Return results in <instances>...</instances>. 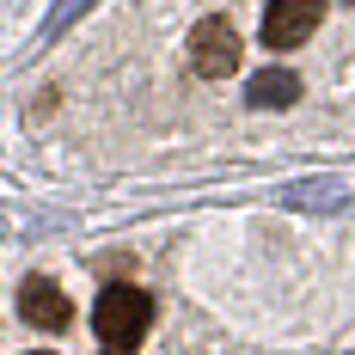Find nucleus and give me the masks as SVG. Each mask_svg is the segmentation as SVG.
Returning <instances> with one entry per match:
<instances>
[{"instance_id": "obj_7", "label": "nucleus", "mask_w": 355, "mask_h": 355, "mask_svg": "<svg viewBox=\"0 0 355 355\" xmlns=\"http://www.w3.org/2000/svg\"><path fill=\"white\" fill-rule=\"evenodd\" d=\"M80 12H92V0H55V6H49V25H43V37H62Z\"/></svg>"}, {"instance_id": "obj_2", "label": "nucleus", "mask_w": 355, "mask_h": 355, "mask_svg": "<svg viewBox=\"0 0 355 355\" xmlns=\"http://www.w3.org/2000/svg\"><path fill=\"white\" fill-rule=\"evenodd\" d=\"M190 68L202 73V80H227V73L239 68V31H233V19L209 12L190 31Z\"/></svg>"}, {"instance_id": "obj_5", "label": "nucleus", "mask_w": 355, "mask_h": 355, "mask_svg": "<svg viewBox=\"0 0 355 355\" xmlns=\"http://www.w3.org/2000/svg\"><path fill=\"white\" fill-rule=\"evenodd\" d=\"M349 196H355V178H306V184L282 190L288 209H343Z\"/></svg>"}, {"instance_id": "obj_1", "label": "nucleus", "mask_w": 355, "mask_h": 355, "mask_svg": "<svg viewBox=\"0 0 355 355\" xmlns=\"http://www.w3.org/2000/svg\"><path fill=\"white\" fill-rule=\"evenodd\" d=\"M147 324H153V300H147L141 288L116 282L98 294V306H92V331L105 337V349H135L147 337Z\"/></svg>"}, {"instance_id": "obj_8", "label": "nucleus", "mask_w": 355, "mask_h": 355, "mask_svg": "<svg viewBox=\"0 0 355 355\" xmlns=\"http://www.w3.org/2000/svg\"><path fill=\"white\" fill-rule=\"evenodd\" d=\"M105 355H135V349H105Z\"/></svg>"}, {"instance_id": "obj_4", "label": "nucleus", "mask_w": 355, "mask_h": 355, "mask_svg": "<svg viewBox=\"0 0 355 355\" xmlns=\"http://www.w3.org/2000/svg\"><path fill=\"white\" fill-rule=\"evenodd\" d=\"M19 313H25V324H37V331H68L73 324L68 294L49 282V276H31V282L19 288Z\"/></svg>"}, {"instance_id": "obj_6", "label": "nucleus", "mask_w": 355, "mask_h": 355, "mask_svg": "<svg viewBox=\"0 0 355 355\" xmlns=\"http://www.w3.org/2000/svg\"><path fill=\"white\" fill-rule=\"evenodd\" d=\"M300 98V80L288 68H263V73H251V86H245V105L251 110H282Z\"/></svg>"}, {"instance_id": "obj_3", "label": "nucleus", "mask_w": 355, "mask_h": 355, "mask_svg": "<svg viewBox=\"0 0 355 355\" xmlns=\"http://www.w3.org/2000/svg\"><path fill=\"white\" fill-rule=\"evenodd\" d=\"M319 19H324L319 0H270L263 6V43L270 49H294V43H306L319 31Z\"/></svg>"}]
</instances>
